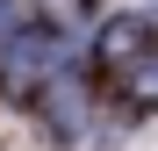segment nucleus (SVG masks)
I'll return each mask as SVG.
<instances>
[{"label":"nucleus","instance_id":"obj_2","mask_svg":"<svg viewBox=\"0 0 158 151\" xmlns=\"http://www.w3.org/2000/svg\"><path fill=\"white\" fill-rule=\"evenodd\" d=\"M144 50H151V29H144V15H122L115 29L101 36V58H108V65H137Z\"/></svg>","mask_w":158,"mask_h":151},{"label":"nucleus","instance_id":"obj_1","mask_svg":"<svg viewBox=\"0 0 158 151\" xmlns=\"http://www.w3.org/2000/svg\"><path fill=\"white\" fill-rule=\"evenodd\" d=\"M50 79H65V36L50 22H22L0 36V86L7 94H43Z\"/></svg>","mask_w":158,"mask_h":151}]
</instances>
